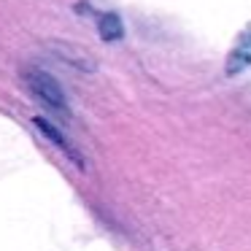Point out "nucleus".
Here are the masks:
<instances>
[{
	"label": "nucleus",
	"mask_w": 251,
	"mask_h": 251,
	"mask_svg": "<svg viewBox=\"0 0 251 251\" xmlns=\"http://www.w3.org/2000/svg\"><path fill=\"white\" fill-rule=\"evenodd\" d=\"M25 84H27V89L33 92V98L38 100V103H44L49 111H54V114H68V98H65V92H62L60 81H57L51 73L41 71V68H27V71H25Z\"/></svg>",
	"instance_id": "f257e3e1"
},
{
	"label": "nucleus",
	"mask_w": 251,
	"mask_h": 251,
	"mask_svg": "<svg viewBox=\"0 0 251 251\" xmlns=\"http://www.w3.org/2000/svg\"><path fill=\"white\" fill-rule=\"evenodd\" d=\"M35 127H38V130L44 132V135L49 138V141L54 143V146L60 149V151H65V154H68V157H71V159H73V162H76V165H84V162H81V154H78L76 149L71 146V141H68V138L62 135V132L57 130L54 125H49V122H46V119H41V116H35Z\"/></svg>",
	"instance_id": "f03ea898"
},
{
	"label": "nucleus",
	"mask_w": 251,
	"mask_h": 251,
	"mask_svg": "<svg viewBox=\"0 0 251 251\" xmlns=\"http://www.w3.org/2000/svg\"><path fill=\"white\" fill-rule=\"evenodd\" d=\"M249 62H251V30H246L243 38L238 41V46L232 49V54H229V60H227V73L235 76V73H240Z\"/></svg>",
	"instance_id": "7ed1b4c3"
},
{
	"label": "nucleus",
	"mask_w": 251,
	"mask_h": 251,
	"mask_svg": "<svg viewBox=\"0 0 251 251\" xmlns=\"http://www.w3.org/2000/svg\"><path fill=\"white\" fill-rule=\"evenodd\" d=\"M98 30H100V38L103 41H119L122 33H125V27H122V22H119L116 14H100Z\"/></svg>",
	"instance_id": "20e7f679"
}]
</instances>
